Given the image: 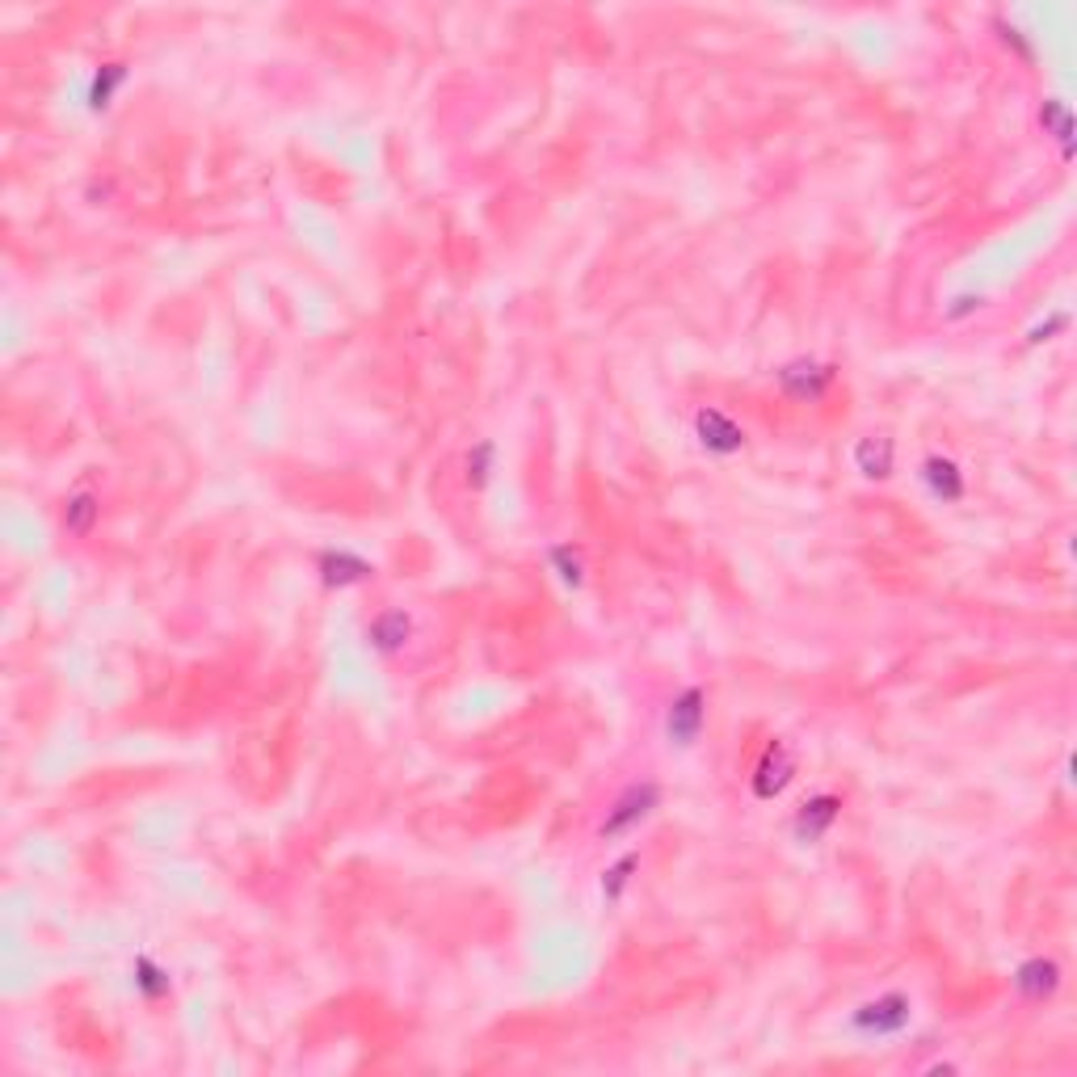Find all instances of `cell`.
Here are the masks:
<instances>
[{"label":"cell","instance_id":"obj_11","mask_svg":"<svg viewBox=\"0 0 1077 1077\" xmlns=\"http://www.w3.org/2000/svg\"><path fill=\"white\" fill-rule=\"evenodd\" d=\"M855 463L863 476H888L892 472V442L888 438H863L859 451H855Z\"/></svg>","mask_w":1077,"mask_h":1077},{"label":"cell","instance_id":"obj_7","mask_svg":"<svg viewBox=\"0 0 1077 1077\" xmlns=\"http://www.w3.org/2000/svg\"><path fill=\"white\" fill-rule=\"evenodd\" d=\"M787 779H791V762H787V754H783V745H770V749H766V758H762V766H758L754 791H758L762 800H770V796H779Z\"/></svg>","mask_w":1077,"mask_h":1077},{"label":"cell","instance_id":"obj_9","mask_svg":"<svg viewBox=\"0 0 1077 1077\" xmlns=\"http://www.w3.org/2000/svg\"><path fill=\"white\" fill-rule=\"evenodd\" d=\"M320 568H324V581H329V585H350V581L371 577V564L350 556V552H337V556L329 552V556L320 560Z\"/></svg>","mask_w":1077,"mask_h":1077},{"label":"cell","instance_id":"obj_2","mask_svg":"<svg viewBox=\"0 0 1077 1077\" xmlns=\"http://www.w3.org/2000/svg\"><path fill=\"white\" fill-rule=\"evenodd\" d=\"M909 1023V998L901 993H888V998L871 1002L855 1014V1027L859 1031H871V1035H888V1031H901Z\"/></svg>","mask_w":1077,"mask_h":1077},{"label":"cell","instance_id":"obj_13","mask_svg":"<svg viewBox=\"0 0 1077 1077\" xmlns=\"http://www.w3.org/2000/svg\"><path fill=\"white\" fill-rule=\"evenodd\" d=\"M93 518H97V501H93L89 493H80V497H72V501H68V510H64V526H68L72 535H89Z\"/></svg>","mask_w":1077,"mask_h":1077},{"label":"cell","instance_id":"obj_5","mask_svg":"<svg viewBox=\"0 0 1077 1077\" xmlns=\"http://www.w3.org/2000/svg\"><path fill=\"white\" fill-rule=\"evenodd\" d=\"M838 808H842L838 796H817V800H808V804L800 808V817H796V833H800L804 842H817L821 833L833 825V817H838Z\"/></svg>","mask_w":1077,"mask_h":1077},{"label":"cell","instance_id":"obj_12","mask_svg":"<svg viewBox=\"0 0 1077 1077\" xmlns=\"http://www.w3.org/2000/svg\"><path fill=\"white\" fill-rule=\"evenodd\" d=\"M371 640H375V648H383V653L400 648L404 640H409V615H400V611L379 615V619L371 623Z\"/></svg>","mask_w":1077,"mask_h":1077},{"label":"cell","instance_id":"obj_18","mask_svg":"<svg viewBox=\"0 0 1077 1077\" xmlns=\"http://www.w3.org/2000/svg\"><path fill=\"white\" fill-rule=\"evenodd\" d=\"M632 867H636L632 855H627L619 867H611V880H606V897H619V888H623V880H627V871H632Z\"/></svg>","mask_w":1077,"mask_h":1077},{"label":"cell","instance_id":"obj_6","mask_svg":"<svg viewBox=\"0 0 1077 1077\" xmlns=\"http://www.w3.org/2000/svg\"><path fill=\"white\" fill-rule=\"evenodd\" d=\"M1014 981H1019V989L1027 993L1031 1002H1040V998H1048V993H1056V985H1061V968H1056L1052 960H1027Z\"/></svg>","mask_w":1077,"mask_h":1077},{"label":"cell","instance_id":"obj_1","mask_svg":"<svg viewBox=\"0 0 1077 1077\" xmlns=\"http://www.w3.org/2000/svg\"><path fill=\"white\" fill-rule=\"evenodd\" d=\"M657 800H661V787L657 783H640V787H627V796L611 808V817L602 821V838H615V833H623L627 825H636V821H644L648 812L657 808Z\"/></svg>","mask_w":1077,"mask_h":1077},{"label":"cell","instance_id":"obj_10","mask_svg":"<svg viewBox=\"0 0 1077 1077\" xmlns=\"http://www.w3.org/2000/svg\"><path fill=\"white\" fill-rule=\"evenodd\" d=\"M779 379H783V388H787V392H796V396H817L825 383H829V371H825V367H812V362H796V367L779 371Z\"/></svg>","mask_w":1077,"mask_h":1077},{"label":"cell","instance_id":"obj_3","mask_svg":"<svg viewBox=\"0 0 1077 1077\" xmlns=\"http://www.w3.org/2000/svg\"><path fill=\"white\" fill-rule=\"evenodd\" d=\"M695 430H699V442L707 446V451H716V455H733V451L745 446L741 425H733L720 409H703L695 417Z\"/></svg>","mask_w":1077,"mask_h":1077},{"label":"cell","instance_id":"obj_14","mask_svg":"<svg viewBox=\"0 0 1077 1077\" xmlns=\"http://www.w3.org/2000/svg\"><path fill=\"white\" fill-rule=\"evenodd\" d=\"M118 80H123V68H118V64H106V68L97 72V80H93V97H89V101H93V110H101V106H106Z\"/></svg>","mask_w":1077,"mask_h":1077},{"label":"cell","instance_id":"obj_15","mask_svg":"<svg viewBox=\"0 0 1077 1077\" xmlns=\"http://www.w3.org/2000/svg\"><path fill=\"white\" fill-rule=\"evenodd\" d=\"M489 459H493V446L489 442H480L472 455H467V480L472 484H484V476H489Z\"/></svg>","mask_w":1077,"mask_h":1077},{"label":"cell","instance_id":"obj_16","mask_svg":"<svg viewBox=\"0 0 1077 1077\" xmlns=\"http://www.w3.org/2000/svg\"><path fill=\"white\" fill-rule=\"evenodd\" d=\"M552 564H560V577H564L568 585H577V581H581V560H577V552H573L568 543L552 552Z\"/></svg>","mask_w":1077,"mask_h":1077},{"label":"cell","instance_id":"obj_4","mask_svg":"<svg viewBox=\"0 0 1077 1077\" xmlns=\"http://www.w3.org/2000/svg\"><path fill=\"white\" fill-rule=\"evenodd\" d=\"M699 728H703V690L690 686L674 699V707H669V737L678 745H695Z\"/></svg>","mask_w":1077,"mask_h":1077},{"label":"cell","instance_id":"obj_17","mask_svg":"<svg viewBox=\"0 0 1077 1077\" xmlns=\"http://www.w3.org/2000/svg\"><path fill=\"white\" fill-rule=\"evenodd\" d=\"M135 968H139V985H144V989L152 993V998H156V993H165V989H169V981H156L160 972L152 968V960H139Z\"/></svg>","mask_w":1077,"mask_h":1077},{"label":"cell","instance_id":"obj_8","mask_svg":"<svg viewBox=\"0 0 1077 1077\" xmlns=\"http://www.w3.org/2000/svg\"><path fill=\"white\" fill-rule=\"evenodd\" d=\"M926 484H930V493L939 501H960L964 497V476H960V467H955L951 459H926Z\"/></svg>","mask_w":1077,"mask_h":1077}]
</instances>
